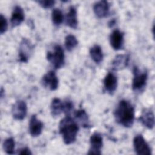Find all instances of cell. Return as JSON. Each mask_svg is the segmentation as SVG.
<instances>
[{"label":"cell","mask_w":155,"mask_h":155,"mask_svg":"<svg viewBox=\"0 0 155 155\" xmlns=\"http://www.w3.org/2000/svg\"><path fill=\"white\" fill-rule=\"evenodd\" d=\"M114 116L117 123L124 127L130 128L134 120V108L129 101L122 99L116 107Z\"/></svg>","instance_id":"obj_1"},{"label":"cell","mask_w":155,"mask_h":155,"mask_svg":"<svg viewBox=\"0 0 155 155\" xmlns=\"http://www.w3.org/2000/svg\"><path fill=\"white\" fill-rule=\"evenodd\" d=\"M59 130L66 145L71 144L76 140L79 126L78 124L70 116H66L60 121Z\"/></svg>","instance_id":"obj_2"},{"label":"cell","mask_w":155,"mask_h":155,"mask_svg":"<svg viewBox=\"0 0 155 155\" xmlns=\"http://www.w3.org/2000/svg\"><path fill=\"white\" fill-rule=\"evenodd\" d=\"M47 59L55 69L62 67L65 64V55L62 47L59 45H54L53 51L47 52Z\"/></svg>","instance_id":"obj_3"},{"label":"cell","mask_w":155,"mask_h":155,"mask_svg":"<svg viewBox=\"0 0 155 155\" xmlns=\"http://www.w3.org/2000/svg\"><path fill=\"white\" fill-rule=\"evenodd\" d=\"M133 79L132 81V88L134 91L140 90L146 85L147 81V72L141 70L137 67L133 68Z\"/></svg>","instance_id":"obj_4"},{"label":"cell","mask_w":155,"mask_h":155,"mask_svg":"<svg viewBox=\"0 0 155 155\" xmlns=\"http://www.w3.org/2000/svg\"><path fill=\"white\" fill-rule=\"evenodd\" d=\"M133 146L138 155H151V150L141 134L136 135L133 139Z\"/></svg>","instance_id":"obj_5"},{"label":"cell","mask_w":155,"mask_h":155,"mask_svg":"<svg viewBox=\"0 0 155 155\" xmlns=\"http://www.w3.org/2000/svg\"><path fill=\"white\" fill-rule=\"evenodd\" d=\"M90 148L88 154H101L103 145V139L101 134L97 132L93 133L90 139Z\"/></svg>","instance_id":"obj_6"},{"label":"cell","mask_w":155,"mask_h":155,"mask_svg":"<svg viewBox=\"0 0 155 155\" xmlns=\"http://www.w3.org/2000/svg\"><path fill=\"white\" fill-rule=\"evenodd\" d=\"M12 116L16 120H22L25 118L27 113V106L26 103L22 100L17 101L12 108Z\"/></svg>","instance_id":"obj_7"},{"label":"cell","mask_w":155,"mask_h":155,"mask_svg":"<svg viewBox=\"0 0 155 155\" xmlns=\"http://www.w3.org/2000/svg\"><path fill=\"white\" fill-rule=\"evenodd\" d=\"M42 82L45 87H48L50 90H55L58 88L59 80L56 73L53 70H50L44 75Z\"/></svg>","instance_id":"obj_8"},{"label":"cell","mask_w":155,"mask_h":155,"mask_svg":"<svg viewBox=\"0 0 155 155\" xmlns=\"http://www.w3.org/2000/svg\"><path fill=\"white\" fill-rule=\"evenodd\" d=\"M44 127L43 123L39 120L36 115H32L29 122L28 130L30 134L33 137H37L39 136Z\"/></svg>","instance_id":"obj_9"},{"label":"cell","mask_w":155,"mask_h":155,"mask_svg":"<svg viewBox=\"0 0 155 155\" xmlns=\"http://www.w3.org/2000/svg\"><path fill=\"white\" fill-rule=\"evenodd\" d=\"M93 11L95 15L99 18L107 16L110 12L108 2L104 0L96 2L93 5Z\"/></svg>","instance_id":"obj_10"},{"label":"cell","mask_w":155,"mask_h":155,"mask_svg":"<svg viewBox=\"0 0 155 155\" xmlns=\"http://www.w3.org/2000/svg\"><path fill=\"white\" fill-rule=\"evenodd\" d=\"M110 42L114 50H118L122 48L124 43V34L118 29L112 31L110 36Z\"/></svg>","instance_id":"obj_11"},{"label":"cell","mask_w":155,"mask_h":155,"mask_svg":"<svg viewBox=\"0 0 155 155\" xmlns=\"http://www.w3.org/2000/svg\"><path fill=\"white\" fill-rule=\"evenodd\" d=\"M104 88L106 91L112 94L116 90L117 86V79L116 76L111 72H108L103 81Z\"/></svg>","instance_id":"obj_12"},{"label":"cell","mask_w":155,"mask_h":155,"mask_svg":"<svg viewBox=\"0 0 155 155\" xmlns=\"http://www.w3.org/2000/svg\"><path fill=\"white\" fill-rule=\"evenodd\" d=\"M139 121L148 129H152L154 125V116L153 111L150 109L145 108L139 118Z\"/></svg>","instance_id":"obj_13"},{"label":"cell","mask_w":155,"mask_h":155,"mask_svg":"<svg viewBox=\"0 0 155 155\" xmlns=\"http://www.w3.org/2000/svg\"><path fill=\"white\" fill-rule=\"evenodd\" d=\"M31 49L32 47L29 41L27 39H23L20 44L19 51V58L21 62H27Z\"/></svg>","instance_id":"obj_14"},{"label":"cell","mask_w":155,"mask_h":155,"mask_svg":"<svg viewBox=\"0 0 155 155\" xmlns=\"http://www.w3.org/2000/svg\"><path fill=\"white\" fill-rule=\"evenodd\" d=\"M24 13L21 7L16 5L14 7L12 13L10 22L12 27H16L20 25L24 19Z\"/></svg>","instance_id":"obj_15"},{"label":"cell","mask_w":155,"mask_h":155,"mask_svg":"<svg viewBox=\"0 0 155 155\" xmlns=\"http://www.w3.org/2000/svg\"><path fill=\"white\" fill-rule=\"evenodd\" d=\"M129 56L127 54L117 55L112 62L111 67L114 70H119L126 67L128 64Z\"/></svg>","instance_id":"obj_16"},{"label":"cell","mask_w":155,"mask_h":155,"mask_svg":"<svg viewBox=\"0 0 155 155\" xmlns=\"http://www.w3.org/2000/svg\"><path fill=\"white\" fill-rule=\"evenodd\" d=\"M66 24L72 28H76L78 24L77 19V12L73 6L69 8V10L66 15Z\"/></svg>","instance_id":"obj_17"},{"label":"cell","mask_w":155,"mask_h":155,"mask_svg":"<svg viewBox=\"0 0 155 155\" xmlns=\"http://www.w3.org/2000/svg\"><path fill=\"white\" fill-rule=\"evenodd\" d=\"M74 116L76 120V122L78 123H78H79L83 127L88 128L90 126L88 117L84 110L79 109L75 111Z\"/></svg>","instance_id":"obj_18"},{"label":"cell","mask_w":155,"mask_h":155,"mask_svg":"<svg viewBox=\"0 0 155 155\" xmlns=\"http://www.w3.org/2000/svg\"><path fill=\"white\" fill-rule=\"evenodd\" d=\"M51 113L53 116H58L64 111V102L58 98H54L51 103Z\"/></svg>","instance_id":"obj_19"},{"label":"cell","mask_w":155,"mask_h":155,"mask_svg":"<svg viewBox=\"0 0 155 155\" xmlns=\"http://www.w3.org/2000/svg\"><path fill=\"white\" fill-rule=\"evenodd\" d=\"M90 54L91 59L97 64L102 61L103 53L101 47L99 45H94L90 49Z\"/></svg>","instance_id":"obj_20"},{"label":"cell","mask_w":155,"mask_h":155,"mask_svg":"<svg viewBox=\"0 0 155 155\" xmlns=\"http://www.w3.org/2000/svg\"><path fill=\"white\" fill-rule=\"evenodd\" d=\"M51 19L53 23L55 25H59L64 20V15L59 8H54L51 13Z\"/></svg>","instance_id":"obj_21"},{"label":"cell","mask_w":155,"mask_h":155,"mask_svg":"<svg viewBox=\"0 0 155 155\" xmlns=\"http://www.w3.org/2000/svg\"><path fill=\"white\" fill-rule=\"evenodd\" d=\"M78 44L76 38L73 35H68L65 39V46L68 51H71Z\"/></svg>","instance_id":"obj_22"},{"label":"cell","mask_w":155,"mask_h":155,"mask_svg":"<svg viewBox=\"0 0 155 155\" xmlns=\"http://www.w3.org/2000/svg\"><path fill=\"white\" fill-rule=\"evenodd\" d=\"M15 140L12 137L6 139L3 143V148L6 153L8 154H14L15 150Z\"/></svg>","instance_id":"obj_23"},{"label":"cell","mask_w":155,"mask_h":155,"mask_svg":"<svg viewBox=\"0 0 155 155\" xmlns=\"http://www.w3.org/2000/svg\"><path fill=\"white\" fill-rule=\"evenodd\" d=\"M73 109V104L71 101L68 100L64 102L63 113H64L66 114V116H70Z\"/></svg>","instance_id":"obj_24"},{"label":"cell","mask_w":155,"mask_h":155,"mask_svg":"<svg viewBox=\"0 0 155 155\" xmlns=\"http://www.w3.org/2000/svg\"><path fill=\"white\" fill-rule=\"evenodd\" d=\"M8 27L7 21L6 18L3 16V15H0V33L3 34L5 33Z\"/></svg>","instance_id":"obj_25"},{"label":"cell","mask_w":155,"mask_h":155,"mask_svg":"<svg viewBox=\"0 0 155 155\" xmlns=\"http://www.w3.org/2000/svg\"><path fill=\"white\" fill-rule=\"evenodd\" d=\"M38 2L43 8H49L52 7L54 5L55 1L53 0H41V1H38Z\"/></svg>","instance_id":"obj_26"},{"label":"cell","mask_w":155,"mask_h":155,"mask_svg":"<svg viewBox=\"0 0 155 155\" xmlns=\"http://www.w3.org/2000/svg\"><path fill=\"white\" fill-rule=\"evenodd\" d=\"M19 154H27V155H29V154H31V152L30 151V149L27 147H25L23 148H21L19 150V152H18Z\"/></svg>","instance_id":"obj_27"}]
</instances>
